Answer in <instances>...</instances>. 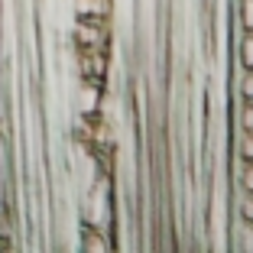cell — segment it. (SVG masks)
I'll list each match as a JSON object with an SVG mask.
<instances>
[{"instance_id":"3","label":"cell","mask_w":253,"mask_h":253,"mask_svg":"<svg viewBox=\"0 0 253 253\" xmlns=\"http://www.w3.org/2000/svg\"><path fill=\"white\" fill-rule=\"evenodd\" d=\"M240 55H244V65H247V72H253V30H247V36H244V45H240Z\"/></svg>"},{"instance_id":"2","label":"cell","mask_w":253,"mask_h":253,"mask_svg":"<svg viewBox=\"0 0 253 253\" xmlns=\"http://www.w3.org/2000/svg\"><path fill=\"white\" fill-rule=\"evenodd\" d=\"M82 244H84V250H111V244H107V240L101 237V234H97L94 227H84Z\"/></svg>"},{"instance_id":"5","label":"cell","mask_w":253,"mask_h":253,"mask_svg":"<svg viewBox=\"0 0 253 253\" xmlns=\"http://www.w3.org/2000/svg\"><path fill=\"white\" fill-rule=\"evenodd\" d=\"M240 124H244L247 133H253V101H247L244 111H240Z\"/></svg>"},{"instance_id":"4","label":"cell","mask_w":253,"mask_h":253,"mask_svg":"<svg viewBox=\"0 0 253 253\" xmlns=\"http://www.w3.org/2000/svg\"><path fill=\"white\" fill-rule=\"evenodd\" d=\"M240 20H244V30H253V0L240 3Z\"/></svg>"},{"instance_id":"1","label":"cell","mask_w":253,"mask_h":253,"mask_svg":"<svg viewBox=\"0 0 253 253\" xmlns=\"http://www.w3.org/2000/svg\"><path fill=\"white\" fill-rule=\"evenodd\" d=\"M75 13H78V20L104 23L107 13H111V0H75Z\"/></svg>"},{"instance_id":"6","label":"cell","mask_w":253,"mask_h":253,"mask_svg":"<svg viewBox=\"0 0 253 253\" xmlns=\"http://www.w3.org/2000/svg\"><path fill=\"white\" fill-rule=\"evenodd\" d=\"M244 101H253V72H247V78H244Z\"/></svg>"},{"instance_id":"7","label":"cell","mask_w":253,"mask_h":253,"mask_svg":"<svg viewBox=\"0 0 253 253\" xmlns=\"http://www.w3.org/2000/svg\"><path fill=\"white\" fill-rule=\"evenodd\" d=\"M0 250H13V240H10L7 234H0Z\"/></svg>"}]
</instances>
